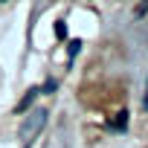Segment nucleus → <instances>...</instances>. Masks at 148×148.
Here are the masks:
<instances>
[{"label":"nucleus","mask_w":148,"mask_h":148,"mask_svg":"<svg viewBox=\"0 0 148 148\" xmlns=\"http://www.w3.org/2000/svg\"><path fill=\"white\" fill-rule=\"evenodd\" d=\"M41 125H44V113H35V119H32V122H26V125H23V131H21V134H23V136H26V139H29V136H32V134H35V131H38V128H41Z\"/></svg>","instance_id":"obj_1"}]
</instances>
